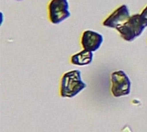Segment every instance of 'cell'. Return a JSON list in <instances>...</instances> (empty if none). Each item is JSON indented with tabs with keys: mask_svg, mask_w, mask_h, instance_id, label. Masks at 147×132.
<instances>
[{
	"mask_svg": "<svg viewBox=\"0 0 147 132\" xmlns=\"http://www.w3.org/2000/svg\"><path fill=\"white\" fill-rule=\"evenodd\" d=\"M111 93L114 97L121 98L131 93V80L126 72L122 70L115 71L111 75Z\"/></svg>",
	"mask_w": 147,
	"mask_h": 132,
	"instance_id": "3",
	"label": "cell"
},
{
	"mask_svg": "<svg viewBox=\"0 0 147 132\" xmlns=\"http://www.w3.org/2000/svg\"><path fill=\"white\" fill-rule=\"evenodd\" d=\"M130 10L127 5L122 4L115 9L104 21L103 26L110 29H117L120 25L125 23L130 18Z\"/></svg>",
	"mask_w": 147,
	"mask_h": 132,
	"instance_id": "5",
	"label": "cell"
},
{
	"mask_svg": "<svg viewBox=\"0 0 147 132\" xmlns=\"http://www.w3.org/2000/svg\"><path fill=\"white\" fill-rule=\"evenodd\" d=\"M93 52L87 50H82L71 57V62L77 66H86L92 62L93 61Z\"/></svg>",
	"mask_w": 147,
	"mask_h": 132,
	"instance_id": "7",
	"label": "cell"
},
{
	"mask_svg": "<svg viewBox=\"0 0 147 132\" xmlns=\"http://www.w3.org/2000/svg\"><path fill=\"white\" fill-rule=\"evenodd\" d=\"M87 85L82 80V73L79 70L66 72L60 84V96L62 98H74L80 92L84 90Z\"/></svg>",
	"mask_w": 147,
	"mask_h": 132,
	"instance_id": "1",
	"label": "cell"
},
{
	"mask_svg": "<svg viewBox=\"0 0 147 132\" xmlns=\"http://www.w3.org/2000/svg\"><path fill=\"white\" fill-rule=\"evenodd\" d=\"M140 16L145 19V21L147 22V5L143 9V10L140 13Z\"/></svg>",
	"mask_w": 147,
	"mask_h": 132,
	"instance_id": "8",
	"label": "cell"
},
{
	"mask_svg": "<svg viewBox=\"0 0 147 132\" xmlns=\"http://www.w3.org/2000/svg\"><path fill=\"white\" fill-rule=\"evenodd\" d=\"M48 15L50 22L59 24L71 16L69 3L67 0H51L48 4Z\"/></svg>",
	"mask_w": 147,
	"mask_h": 132,
	"instance_id": "4",
	"label": "cell"
},
{
	"mask_svg": "<svg viewBox=\"0 0 147 132\" xmlns=\"http://www.w3.org/2000/svg\"><path fill=\"white\" fill-rule=\"evenodd\" d=\"M17 1H22V0H17Z\"/></svg>",
	"mask_w": 147,
	"mask_h": 132,
	"instance_id": "9",
	"label": "cell"
},
{
	"mask_svg": "<svg viewBox=\"0 0 147 132\" xmlns=\"http://www.w3.org/2000/svg\"><path fill=\"white\" fill-rule=\"evenodd\" d=\"M146 27L147 22L140 14H135L131 16L125 23L120 25L116 30L120 33L123 40L133 42L142 35Z\"/></svg>",
	"mask_w": 147,
	"mask_h": 132,
	"instance_id": "2",
	"label": "cell"
},
{
	"mask_svg": "<svg viewBox=\"0 0 147 132\" xmlns=\"http://www.w3.org/2000/svg\"><path fill=\"white\" fill-rule=\"evenodd\" d=\"M103 42V36L93 30H85L81 38V44L84 50L95 52L100 48Z\"/></svg>",
	"mask_w": 147,
	"mask_h": 132,
	"instance_id": "6",
	"label": "cell"
}]
</instances>
